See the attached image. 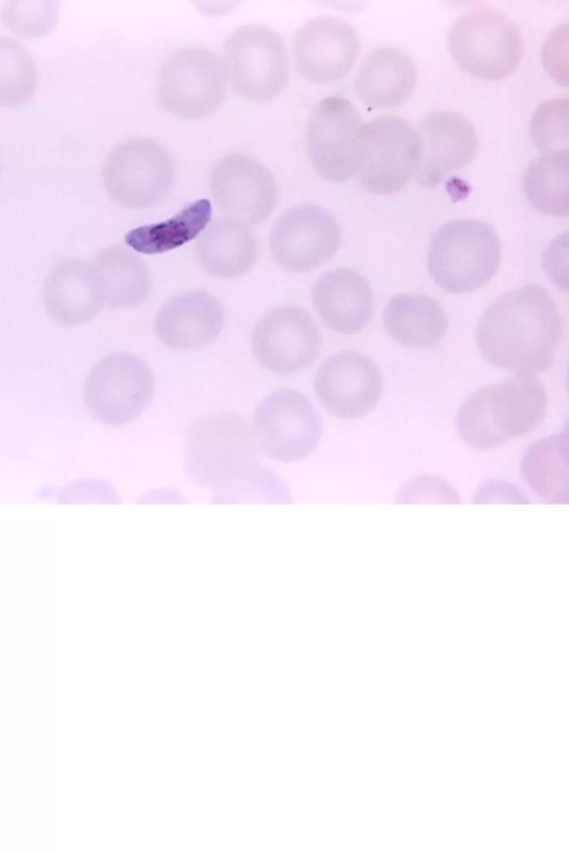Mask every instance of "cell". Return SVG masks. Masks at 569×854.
<instances>
[{"mask_svg":"<svg viewBox=\"0 0 569 854\" xmlns=\"http://www.w3.org/2000/svg\"><path fill=\"white\" fill-rule=\"evenodd\" d=\"M363 126L359 111L343 97H327L313 107L307 122V152L321 178L341 182L358 171Z\"/></svg>","mask_w":569,"mask_h":854,"instance_id":"cell-10","label":"cell"},{"mask_svg":"<svg viewBox=\"0 0 569 854\" xmlns=\"http://www.w3.org/2000/svg\"><path fill=\"white\" fill-rule=\"evenodd\" d=\"M59 7L58 1H9L0 14L8 29L26 38H38L54 28Z\"/></svg>","mask_w":569,"mask_h":854,"instance_id":"cell-30","label":"cell"},{"mask_svg":"<svg viewBox=\"0 0 569 854\" xmlns=\"http://www.w3.org/2000/svg\"><path fill=\"white\" fill-rule=\"evenodd\" d=\"M568 433L548 436L532 444L521 460V476L542 500L568 503Z\"/></svg>","mask_w":569,"mask_h":854,"instance_id":"cell-27","label":"cell"},{"mask_svg":"<svg viewBox=\"0 0 569 854\" xmlns=\"http://www.w3.org/2000/svg\"><path fill=\"white\" fill-rule=\"evenodd\" d=\"M37 83V66L29 51L16 40L0 36V106L27 102Z\"/></svg>","mask_w":569,"mask_h":854,"instance_id":"cell-29","label":"cell"},{"mask_svg":"<svg viewBox=\"0 0 569 854\" xmlns=\"http://www.w3.org/2000/svg\"><path fill=\"white\" fill-rule=\"evenodd\" d=\"M257 447L266 457L293 463L308 457L321 437V421L301 391L282 387L256 407L250 423Z\"/></svg>","mask_w":569,"mask_h":854,"instance_id":"cell-9","label":"cell"},{"mask_svg":"<svg viewBox=\"0 0 569 854\" xmlns=\"http://www.w3.org/2000/svg\"><path fill=\"white\" fill-rule=\"evenodd\" d=\"M546 410L547 397L540 381L517 375L469 395L459 408L456 425L466 444L487 450L533 430Z\"/></svg>","mask_w":569,"mask_h":854,"instance_id":"cell-2","label":"cell"},{"mask_svg":"<svg viewBox=\"0 0 569 854\" xmlns=\"http://www.w3.org/2000/svg\"><path fill=\"white\" fill-rule=\"evenodd\" d=\"M529 133L542 152L568 150V99L542 103L533 113Z\"/></svg>","mask_w":569,"mask_h":854,"instance_id":"cell-31","label":"cell"},{"mask_svg":"<svg viewBox=\"0 0 569 854\" xmlns=\"http://www.w3.org/2000/svg\"><path fill=\"white\" fill-rule=\"evenodd\" d=\"M321 334L301 306L286 304L266 311L251 334V351L266 370L288 376L305 370L317 359Z\"/></svg>","mask_w":569,"mask_h":854,"instance_id":"cell-13","label":"cell"},{"mask_svg":"<svg viewBox=\"0 0 569 854\" xmlns=\"http://www.w3.org/2000/svg\"><path fill=\"white\" fill-rule=\"evenodd\" d=\"M568 180V150L542 152L526 171L523 191L528 201L541 214L567 217Z\"/></svg>","mask_w":569,"mask_h":854,"instance_id":"cell-28","label":"cell"},{"mask_svg":"<svg viewBox=\"0 0 569 854\" xmlns=\"http://www.w3.org/2000/svg\"><path fill=\"white\" fill-rule=\"evenodd\" d=\"M311 301L322 322L345 335L360 332L373 311L368 281L356 270L342 267L326 271L315 281Z\"/></svg>","mask_w":569,"mask_h":854,"instance_id":"cell-20","label":"cell"},{"mask_svg":"<svg viewBox=\"0 0 569 854\" xmlns=\"http://www.w3.org/2000/svg\"><path fill=\"white\" fill-rule=\"evenodd\" d=\"M211 214L210 200L201 198L166 220L131 229L126 234L124 241L143 255L164 254L197 239L211 221Z\"/></svg>","mask_w":569,"mask_h":854,"instance_id":"cell-26","label":"cell"},{"mask_svg":"<svg viewBox=\"0 0 569 854\" xmlns=\"http://www.w3.org/2000/svg\"><path fill=\"white\" fill-rule=\"evenodd\" d=\"M383 388L376 363L358 351L345 350L328 357L315 377V394L325 409L352 419L372 410Z\"/></svg>","mask_w":569,"mask_h":854,"instance_id":"cell-17","label":"cell"},{"mask_svg":"<svg viewBox=\"0 0 569 854\" xmlns=\"http://www.w3.org/2000/svg\"><path fill=\"white\" fill-rule=\"evenodd\" d=\"M224 322L221 301L204 289H191L162 304L154 318V331L170 349L196 350L212 342Z\"/></svg>","mask_w":569,"mask_h":854,"instance_id":"cell-19","label":"cell"},{"mask_svg":"<svg viewBox=\"0 0 569 854\" xmlns=\"http://www.w3.org/2000/svg\"><path fill=\"white\" fill-rule=\"evenodd\" d=\"M228 86L221 56L207 48L186 47L171 52L161 63L156 95L166 112L193 120L219 109Z\"/></svg>","mask_w":569,"mask_h":854,"instance_id":"cell-5","label":"cell"},{"mask_svg":"<svg viewBox=\"0 0 569 854\" xmlns=\"http://www.w3.org/2000/svg\"><path fill=\"white\" fill-rule=\"evenodd\" d=\"M93 265L103 291L104 305L111 308H134L144 302L151 291V275L146 262L131 249L112 245L100 250Z\"/></svg>","mask_w":569,"mask_h":854,"instance_id":"cell-25","label":"cell"},{"mask_svg":"<svg viewBox=\"0 0 569 854\" xmlns=\"http://www.w3.org/2000/svg\"><path fill=\"white\" fill-rule=\"evenodd\" d=\"M251 425L233 411H218L196 419L186 436L184 463L202 485L224 489L259 465Z\"/></svg>","mask_w":569,"mask_h":854,"instance_id":"cell-3","label":"cell"},{"mask_svg":"<svg viewBox=\"0 0 569 854\" xmlns=\"http://www.w3.org/2000/svg\"><path fill=\"white\" fill-rule=\"evenodd\" d=\"M156 379L140 357L119 351L102 358L90 370L83 386L89 410L107 424H123L137 418L151 401Z\"/></svg>","mask_w":569,"mask_h":854,"instance_id":"cell-11","label":"cell"},{"mask_svg":"<svg viewBox=\"0 0 569 854\" xmlns=\"http://www.w3.org/2000/svg\"><path fill=\"white\" fill-rule=\"evenodd\" d=\"M562 318L549 291L527 285L497 297L482 312L476 340L490 365L532 376L550 368Z\"/></svg>","mask_w":569,"mask_h":854,"instance_id":"cell-1","label":"cell"},{"mask_svg":"<svg viewBox=\"0 0 569 854\" xmlns=\"http://www.w3.org/2000/svg\"><path fill=\"white\" fill-rule=\"evenodd\" d=\"M383 325L397 342L419 350L436 347L448 329L441 306L430 297L415 294L391 297L383 311Z\"/></svg>","mask_w":569,"mask_h":854,"instance_id":"cell-24","label":"cell"},{"mask_svg":"<svg viewBox=\"0 0 569 854\" xmlns=\"http://www.w3.org/2000/svg\"><path fill=\"white\" fill-rule=\"evenodd\" d=\"M257 254L258 244L250 225L229 216L211 220L194 242L198 265L220 279L247 274L254 265Z\"/></svg>","mask_w":569,"mask_h":854,"instance_id":"cell-22","label":"cell"},{"mask_svg":"<svg viewBox=\"0 0 569 854\" xmlns=\"http://www.w3.org/2000/svg\"><path fill=\"white\" fill-rule=\"evenodd\" d=\"M500 252V241L491 225L477 219L452 220L431 238L428 271L436 285L448 292H471L495 276Z\"/></svg>","mask_w":569,"mask_h":854,"instance_id":"cell-4","label":"cell"},{"mask_svg":"<svg viewBox=\"0 0 569 854\" xmlns=\"http://www.w3.org/2000/svg\"><path fill=\"white\" fill-rule=\"evenodd\" d=\"M209 190L224 216L248 225L264 221L276 209L279 195L270 170L242 152L228 153L213 163Z\"/></svg>","mask_w":569,"mask_h":854,"instance_id":"cell-15","label":"cell"},{"mask_svg":"<svg viewBox=\"0 0 569 854\" xmlns=\"http://www.w3.org/2000/svg\"><path fill=\"white\" fill-rule=\"evenodd\" d=\"M419 157L417 130L406 119H373L363 126L359 182L371 193L398 192L415 177Z\"/></svg>","mask_w":569,"mask_h":854,"instance_id":"cell-12","label":"cell"},{"mask_svg":"<svg viewBox=\"0 0 569 854\" xmlns=\"http://www.w3.org/2000/svg\"><path fill=\"white\" fill-rule=\"evenodd\" d=\"M341 228L326 208L293 206L274 221L269 235L270 255L283 270L302 274L328 261L339 249Z\"/></svg>","mask_w":569,"mask_h":854,"instance_id":"cell-14","label":"cell"},{"mask_svg":"<svg viewBox=\"0 0 569 854\" xmlns=\"http://www.w3.org/2000/svg\"><path fill=\"white\" fill-rule=\"evenodd\" d=\"M102 182L110 199L127 209L161 202L176 180L170 152L148 138H132L116 146L102 167Z\"/></svg>","mask_w":569,"mask_h":854,"instance_id":"cell-8","label":"cell"},{"mask_svg":"<svg viewBox=\"0 0 569 854\" xmlns=\"http://www.w3.org/2000/svg\"><path fill=\"white\" fill-rule=\"evenodd\" d=\"M42 295L49 316L64 326L91 320L104 305L93 265L79 259L56 265L44 280Z\"/></svg>","mask_w":569,"mask_h":854,"instance_id":"cell-21","label":"cell"},{"mask_svg":"<svg viewBox=\"0 0 569 854\" xmlns=\"http://www.w3.org/2000/svg\"><path fill=\"white\" fill-rule=\"evenodd\" d=\"M233 92L241 99L264 103L287 87L289 60L286 44L273 29L250 23L234 29L221 56Z\"/></svg>","mask_w":569,"mask_h":854,"instance_id":"cell-7","label":"cell"},{"mask_svg":"<svg viewBox=\"0 0 569 854\" xmlns=\"http://www.w3.org/2000/svg\"><path fill=\"white\" fill-rule=\"evenodd\" d=\"M0 172H1V163H0Z\"/></svg>","mask_w":569,"mask_h":854,"instance_id":"cell-32","label":"cell"},{"mask_svg":"<svg viewBox=\"0 0 569 854\" xmlns=\"http://www.w3.org/2000/svg\"><path fill=\"white\" fill-rule=\"evenodd\" d=\"M360 51L356 30L345 20L330 16L312 18L301 24L291 40V57L297 72L312 83H330L345 78Z\"/></svg>","mask_w":569,"mask_h":854,"instance_id":"cell-16","label":"cell"},{"mask_svg":"<svg viewBox=\"0 0 569 854\" xmlns=\"http://www.w3.org/2000/svg\"><path fill=\"white\" fill-rule=\"evenodd\" d=\"M416 80V67L409 56L397 48L380 47L361 62L355 77V91L371 109L392 108L410 97Z\"/></svg>","mask_w":569,"mask_h":854,"instance_id":"cell-23","label":"cell"},{"mask_svg":"<svg viewBox=\"0 0 569 854\" xmlns=\"http://www.w3.org/2000/svg\"><path fill=\"white\" fill-rule=\"evenodd\" d=\"M420 157L415 178L419 186L433 188L476 156L478 139L472 125L460 113L435 110L419 123Z\"/></svg>","mask_w":569,"mask_h":854,"instance_id":"cell-18","label":"cell"},{"mask_svg":"<svg viewBox=\"0 0 569 854\" xmlns=\"http://www.w3.org/2000/svg\"><path fill=\"white\" fill-rule=\"evenodd\" d=\"M448 47L460 69L488 81L508 77L523 56L516 24L490 8L473 9L459 17L449 31Z\"/></svg>","mask_w":569,"mask_h":854,"instance_id":"cell-6","label":"cell"}]
</instances>
